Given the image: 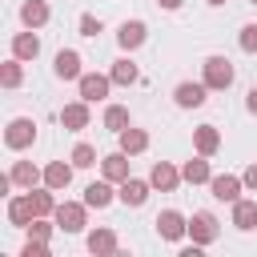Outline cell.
<instances>
[{"instance_id": "1", "label": "cell", "mask_w": 257, "mask_h": 257, "mask_svg": "<svg viewBox=\"0 0 257 257\" xmlns=\"http://www.w3.org/2000/svg\"><path fill=\"white\" fill-rule=\"evenodd\" d=\"M201 80H205L213 92H225V88L237 80V68H233L229 56H205V64H201Z\"/></svg>"}, {"instance_id": "2", "label": "cell", "mask_w": 257, "mask_h": 257, "mask_svg": "<svg viewBox=\"0 0 257 257\" xmlns=\"http://www.w3.org/2000/svg\"><path fill=\"white\" fill-rule=\"evenodd\" d=\"M52 221H56L60 233H84V225H88V205H84V201H60L56 213H52Z\"/></svg>"}, {"instance_id": "3", "label": "cell", "mask_w": 257, "mask_h": 257, "mask_svg": "<svg viewBox=\"0 0 257 257\" xmlns=\"http://www.w3.org/2000/svg\"><path fill=\"white\" fill-rule=\"evenodd\" d=\"M32 141H36V120L32 116H12L8 128H4V145L12 153H24V149H32Z\"/></svg>"}, {"instance_id": "4", "label": "cell", "mask_w": 257, "mask_h": 257, "mask_svg": "<svg viewBox=\"0 0 257 257\" xmlns=\"http://www.w3.org/2000/svg\"><path fill=\"white\" fill-rule=\"evenodd\" d=\"M189 237H193L201 249H209V245L221 237V221H217L209 209H197V213L189 217Z\"/></svg>"}, {"instance_id": "5", "label": "cell", "mask_w": 257, "mask_h": 257, "mask_svg": "<svg viewBox=\"0 0 257 257\" xmlns=\"http://www.w3.org/2000/svg\"><path fill=\"white\" fill-rule=\"evenodd\" d=\"M153 225H157V237H161V241H181V237H189V217H185L181 209H161Z\"/></svg>"}, {"instance_id": "6", "label": "cell", "mask_w": 257, "mask_h": 257, "mask_svg": "<svg viewBox=\"0 0 257 257\" xmlns=\"http://www.w3.org/2000/svg\"><path fill=\"white\" fill-rule=\"evenodd\" d=\"M209 84L205 80H181L177 88H173V100H177V108H201L205 100H209Z\"/></svg>"}, {"instance_id": "7", "label": "cell", "mask_w": 257, "mask_h": 257, "mask_svg": "<svg viewBox=\"0 0 257 257\" xmlns=\"http://www.w3.org/2000/svg\"><path fill=\"white\" fill-rule=\"evenodd\" d=\"M76 88H80V100L96 104V100H104V96H108V88H112V76H108V72H84V76L76 80Z\"/></svg>"}, {"instance_id": "8", "label": "cell", "mask_w": 257, "mask_h": 257, "mask_svg": "<svg viewBox=\"0 0 257 257\" xmlns=\"http://www.w3.org/2000/svg\"><path fill=\"white\" fill-rule=\"evenodd\" d=\"M149 193H153V181H141V177H128V181L116 185V201L128 205V209H141L149 201Z\"/></svg>"}, {"instance_id": "9", "label": "cell", "mask_w": 257, "mask_h": 257, "mask_svg": "<svg viewBox=\"0 0 257 257\" xmlns=\"http://www.w3.org/2000/svg\"><path fill=\"white\" fill-rule=\"evenodd\" d=\"M36 221V205H32V193L24 189L20 197H8V225L12 229H28Z\"/></svg>"}, {"instance_id": "10", "label": "cell", "mask_w": 257, "mask_h": 257, "mask_svg": "<svg viewBox=\"0 0 257 257\" xmlns=\"http://www.w3.org/2000/svg\"><path fill=\"white\" fill-rule=\"evenodd\" d=\"M80 64H84V60H80L76 48H60L56 60H52V72H56V80H80V76H84Z\"/></svg>"}, {"instance_id": "11", "label": "cell", "mask_w": 257, "mask_h": 257, "mask_svg": "<svg viewBox=\"0 0 257 257\" xmlns=\"http://www.w3.org/2000/svg\"><path fill=\"white\" fill-rule=\"evenodd\" d=\"M149 181H153V189H161V193H177V185H181L185 177H181V169H177L173 161H157V165L149 169Z\"/></svg>"}, {"instance_id": "12", "label": "cell", "mask_w": 257, "mask_h": 257, "mask_svg": "<svg viewBox=\"0 0 257 257\" xmlns=\"http://www.w3.org/2000/svg\"><path fill=\"white\" fill-rule=\"evenodd\" d=\"M241 189H245V181H241V177H233V173H217V177L209 181L213 201H225V205H233V201L241 197Z\"/></svg>"}, {"instance_id": "13", "label": "cell", "mask_w": 257, "mask_h": 257, "mask_svg": "<svg viewBox=\"0 0 257 257\" xmlns=\"http://www.w3.org/2000/svg\"><path fill=\"white\" fill-rule=\"evenodd\" d=\"M112 201H116V185H112L108 177H100V181L84 185V205H88V209H108Z\"/></svg>"}, {"instance_id": "14", "label": "cell", "mask_w": 257, "mask_h": 257, "mask_svg": "<svg viewBox=\"0 0 257 257\" xmlns=\"http://www.w3.org/2000/svg\"><path fill=\"white\" fill-rule=\"evenodd\" d=\"M145 40H149V28H145V20H124V24L116 28V44H120L124 52H137Z\"/></svg>"}, {"instance_id": "15", "label": "cell", "mask_w": 257, "mask_h": 257, "mask_svg": "<svg viewBox=\"0 0 257 257\" xmlns=\"http://www.w3.org/2000/svg\"><path fill=\"white\" fill-rule=\"evenodd\" d=\"M8 177H12L16 189H36V185H44V169H36L32 161H12Z\"/></svg>"}, {"instance_id": "16", "label": "cell", "mask_w": 257, "mask_h": 257, "mask_svg": "<svg viewBox=\"0 0 257 257\" xmlns=\"http://www.w3.org/2000/svg\"><path fill=\"white\" fill-rule=\"evenodd\" d=\"M88 120H92V112H88V100H72V104H64V108H60V124H64L68 133H80V128H88Z\"/></svg>"}, {"instance_id": "17", "label": "cell", "mask_w": 257, "mask_h": 257, "mask_svg": "<svg viewBox=\"0 0 257 257\" xmlns=\"http://www.w3.org/2000/svg\"><path fill=\"white\" fill-rule=\"evenodd\" d=\"M193 149H197L201 157H217V153H221V128H217V124L193 128Z\"/></svg>"}, {"instance_id": "18", "label": "cell", "mask_w": 257, "mask_h": 257, "mask_svg": "<svg viewBox=\"0 0 257 257\" xmlns=\"http://www.w3.org/2000/svg\"><path fill=\"white\" fill-rule=\"evenodd\" d=\"M100 177H108L112 185H120V181H128L133 173H128V153H108V157H100Z\"/></svg>"}, {"instance_id": "19", "label": "cell", "mask_w": 257, "mask_h": 257, "mask_svg": "<svg viewBox=\"0 0 257 257\" xmlns=\"http://www.w3.org/2000/svg\"><path fill=\"white\" fill-rule=\"evenodd\" d=\"M48 20H52L48 0H24V4H20V24H24V28H44Z\"/></svg>"}, {"instance_id": "20", "label": "cell", "mask_w": 257, "mask_h": 257, "mask_svg": "<svg viewBox=\"0 0 257 257\" xmlns=\"http://www.w3.org/2000/svg\"><path fill=\"white\" fill-rule=\"evenodd\" d=\"M72 169H76L72 161H68V165H64V161H48V165H44V185L56 189V193H64V189L72 185Z\"/></svg>"}, {"instance_id": "21", "label": "cell", "mask_w": 257, "mask_h": 257, "mask_svg": "<svg viewBox=\"0 0 257 257\" xmlns=\"http://www.w3.org/2000/svg\"><path fill=\"white\" fill-rule=\"evenodd\" d=\"M233 229H241V233L257 229V201L253 197H237L233 201Z\"/></svg>"}, {"instance_id": "22", "label": "cell", "mask_w": 257, "mask_h": 257, "mask_svg": "<svg viewBox=\"0 0 257 257\" xmlns=\"http://www.w3.org/2000/svg\"><path fill=\"white\" fill-rule=\"evenodd\" d=\"M12 56H20V60H36V56H40V36H36V28H24V32L12 36Z\"/></svg>"}, {"instance_id": "23", "label": "cell", "mask_w": 257, "mask_h": 257, "mask_svg": "<svg viewBox=\"0 0 257 257\" xmlns=\"http://www.w3.org/2000/svg\"><path fill=\"white\" fill-rule=\"evenodd\" d=\"M108 76H112V84L128 88V84H137V80H141V68H137V60H133V56H116V60H112V68H108Z\"/></svg>"}, {"instance_id": "24", "label": "cell", "mask_w": 257, "mask_h": 257, "mask_svg": "<svg viewBox=\"0 0 257 257\" xmlns=\"http://www.w3.org/2000/svg\"><path fill=\"white\" fill-rule=\"evenodd\" d=\"M181 177H185V185H209L213 181V169H209V157H193V161H185L181 165Z\"/></svg>"}, {"instance_id": "25", "label": "cell", "mask_w": 257, "mask_h": 257, "mask_svg": "<svg viewBox=\"0 0 257 257\" xmlns=\"http://www.w3.org/2000/svg\"><path fill=\"white\" fill-rule=\"evenodd\" d=\"M116 141H120V153H128V157H141L149 149V133L137 128V124H128L124 133H116Z\"/></svg>"}, {"instance_id": "26", "label": "cell", "mask_w": 257, "mask_h": 257, "mask_svg": "<svg viewBox=\"0 0 257 257\" xmlns=\"http://www.w3.org/2000/svg\"><path fill=\"white\" fill-rule=\"evenodd\" d=\"M84 245H88V253H96V257H104V253H116V233L112 229H88V237H84Z\"/></svg>"}, {"instance_id": "27", "label": "cell", "mask_w": 257, "mask_h": 257, "mask_svg": "<svg viewBox=\"0 0 257 257\" xmlns=\"http://www.w3.org/2000/svg\"><path fill=\"white\" fill-rule=\"evenodd\" d=\"M0 84H4V88H20V84H24V60H20V56H8V60L0 64Z\"/></svg>"}, {"instance_id": "28", "label": "cell", "mask_w": 257, "mask_h": 257, "mask_svg": "<svg viewBox=\"0 0 257 257\" xmlns=\"http://www.w3.org/2000/svg\"><path fill=\"white\" fill-rule=\"evenodd\" d=\"M128 124H133V116H128L124 104H108V108H104V128H108V133H124Z\"/></svg>"}, {"instance_id": "29", "label": "cell", "mask_w": 257, "mask_h": 257, "mask_svg": "<svg viewBox=\"0 0 257 257\" xmlns=\"http://www.w3.org/2000/svg\"><path fill=\"white\" fill-rule=\"evenodd\" d=\"M68 161H72L76 169H92L100 157H96V149H92L88 141H76V145H72V153H68Z\"/></svg>"}, {"instance_id": "30", "label": "cell", "mask_w": 257, "mask_h": 257, "mask_svg": "<svg viewBox=\"0 0 257 257\" xmlns=\"http://www.w3.org/2000/svg\"><path fill=\"white\" fill-rule=\"evenodd\" d=\"M24 233H28V241H44V245H48V241H52V233H56V221H52V217H36Z\"/></svg>"}, {"instance_id": "31", "label": "cell", "mask_w": 257, "mask_h": 257, "mask_svg": "<svg viewBox=\"0 0 257 257\" xmlns=\"http://www.w3.org/2000/svg\"><path fill=\"white\" fill-rule=\"evenodd\" d=\"M76 32H80V36H100V32H104V24H100V16L84 12V16L76 20Z\"/></svg>"}, {"instance_id": "32", "label": "cell", "mask_w": 257, "mask_h": 257, "mask_svg": "<svg viewBox=\"0 0 257 257\" xmlns=\"http://www.w3.org/2000/svg\"><path fill=\"white\" fill-rule=\"evenodd\" d=\"M237 44H241V52H249V56H253V52H257V24H245V28H241V36H237Z\"/></svg>"}, {"instance_id": "33", "label": "cell", "mask_w": 257, "mask_h": 257, "mask_svg": "<svg viewBox=\"0 0 257 257\" xmlns=\"http://www.w3.org/2000/svg\"><path fill=\"white\" fill-rule=\"evenodd\" d=\"M20 257H48V245H44V241H24Z\"/></svg>"}, {"instance_id": "34", "label": "cell", "mask_w": 257, "mask_h": 257, "mask_svg": "<svg viewBox=\"0 0 257 257\" xmlns=\"http://www.w3.org/2000/svg\"><path fill=\"white\" fill-rule=\"evenodd\" d=\"M241 181H245V189H253V193H257V161H253V165L241 173Z\"/></svg>"}, {"instance_id": "35", "label": "cell", "mask_w": 257, "mask_h": 257, "mask_svg": "<svg viewBox=\"0 0 257 257\" xmlns=\"http://www.w3.org/2000/svg\"><path fill=\"white\" fill-rule=\"evenodd\" d=\"M245 108H249V112H253V116H257V84H253V88H249V92H245Z\"/></svg>"}, {"instance_id": "36", "label": "cell", "mask_w": 257, "mask_h": 257, "mask_svg": "<svg viewBox=\"0 0 257 257\" xmlns=\"http://www.w3.org/2000/svg\"><path fill=\"white\" fill-rule=\"evenodd\" d=\"M157 4H161V8H165V12H177V8H181V4H185V0H157Z\"/></svg>"}, {"instance_id": "37", "label": "cell", "mask_w": 257, "mask_h": 257, "mask_svg": "<svg viewBox=\"0 0 257 257\" xmlns=\"http://www.w3.org/2000/svg\"><path fill=\"white\" fill-rule=\"evenodd\" d=\"M205 4H213V8H221V4H225V0H205Z\"/></svg>"}, {"instance_id": "38", "label": "cell", "mask_w": 257, "mask_h": 257, "mask_svg": "<svg viewBox=\"0 0 257 257\" xmlns=\"http://www.w3.org/2000/svg\"><path fill=\"white\" fill-rule=\"evenodd\" d=\"M249 4H257V0H249Z\"/></svg>"}]
</instances>
